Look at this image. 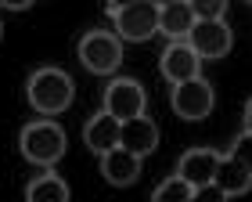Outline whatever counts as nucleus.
Segmentation results:
<instances>
[{
  "mask_svg": "<svg viewBox=\"0 0 252 202\" xmlns=\"http://www.w3.org/2000/svg\"><path fill=\"white\" fill-rule=\"evenodd\" d=\"M72 76H68L65 69H54V65H47V69H36L29 76L26 83V98L29 105L40 112V116H58V112H65L68 105H72Z\"/></svg>",
  "mask_w": 252,
  "mask_h": 202,
  "instance_id": "f257e3e1",
  "label": "nucleus"
},
{
  "mask_svg": "<svg viewBox=\"0 0 252 202\" xmlns=\"http://www.w3.org/2000/svg\"><path fill=\"white\" fill-rule=\"evenodd\" d=\"M112 26H116L119 40H130V43H144L158 33V7L152 0H133V4L119 7L112 15Z\"/></svg>",
  "mask_w": 252,
  "mask_h": 202,
  "instance_id": "20e7f679",
  "label": "nucleus"
},
{
  "mask_svg": "<svg viewBox=\"0 0 252 202\" xmlns=\"http://www.w3.org/2000/svg\"><path fill=\"white\" fill-rule=\"evenodd\" d=\"M249 4H252V0H249Z\"/></svg>",
  "mask_w": 252,
  "mask_h": 202,
  "instance_id": "393cba45",
  "label": "nucleus"
},
{
  "mask_svg": "<svg viewBox=\"0 0 252 202\" xmlns=\"http://www.w3.org/2000/svg\"><path fill=\"white\" fill-rule=\"evenodd\" d=\"M126 4H133V0H105V7L112 11V15H116V11H119V7H126Z\"/></svg>",
  "mask_w": 252,
  "mask_h": 202,
  "instance_id": "412c9836",
  "label": "nucleus"
},
{
  "mask_svg": "<svg viewBox=\"0 0 252 202\" xmlns=\"http://www.w3.org/2000/svg\"><path fill=\"white\" fill-rule=\"evenodd\" d=\"M119 130H123V119H116V116L105 108V112H97V116L83 127V141H87V148L101 159L105 152L119 148Z\"/></svg>",
  "mask_w": 252,
  "mask_h": 202,
  "instance_id": "9b49d317",
  "label": "nucleus"
},
{
  "mask_svg": "<svg viewBox=\"0 0 252 202\" xmlns=\"http://www.w3.org/2000/svg\"><path fill=\"white\" fill-rule=\"evenodd\" d=\"M191 195H194V188L184 181V177H166L162 184L152 192V202H191Z\"/></svg>",
  "mask_w": 252,
  "mask_h": 202,
  "instance_id": "dca6fc26",
  "label": "nucleus"
},
{
  "mask_svg": "<svg viewBox=\"0 0 252 202\" xmlns=\"http://www.w3.org/2000/svg\"><path fill=\"white\" fill-rule=\"evenodd\" d=\"M0 7H7V11H26V7H32V0H0Z\"/></svg>",
  "mask_w": 252,
  "mask_h": 202,
  "instance_id": "aec40b11",
  "label": "nucleus"
},
{
  "mask_svg": "<svg viewBox=\"0 0 252 202\" xmlns=\"http://www.w3.org/2000/svg\"><path fill=\"white\" fill-rule=\"evenodd\" d=\"M227 155H234L238 163H245L249 170H252V130H242V134H238V137L231 141V152H227Z\"/></svg>",
  "mask_w": 252,
  "mask_h": 202,
  "instance_id": "a211bd4d",
  "label": "nucleus"
},
{
  "mask_svg": "<svg viewBox=\"0 0 252 202\" xmlns=\"http://www.w3.org/2000/svg\"><path fill=\"white\" fill-rule=\"evenodd\" d=\"M18 152L32 166H54L65 155V130L54 119H32L18 134Z\"/></svg>",
  "mask_w": 252,
  "mask_h": 202,
  "instance_id": "f03ea898",
  "label": "nucleus"
},
{
  "mask_svg": "<svg viewBox=\"0 0 252 202\" xmlns=\"http://www.w3.org/2000/svg\"><path fill=\"white\" fill-rule=\"evenodd\" d=\"M101 177L112 184V188H130L137 184V177H141V155L126 152L123 144L119 148H112L101 155Z\"/></svg>",
  "mask_w": 252,
  "mask_h": 202,
  "instance_id": "9d476101",
  "label": "nucleus"
},
{
  "mask_svg": "<svg viewBox=\"0 0 252 202\" xmlns=\"http://www.w3.org/2000/svg\"><path fill=\"white\" fill-rule=\"evenodd\" d=\"M0 40H4V22H0Z\"/></svg>",
  "mask_w": 252,
  "mask_h": 202,
  "instance_id": "b1692460",
  "label": "nucleus"
},
{
  "mask_svg": "<svg viewBox=\"0 0 252 202\" xmlns=\"http://www.w3.org/2000/svg\"><path fill=\"white\" fill-rule=\"evenodd\" d=\"M158 72H162L173 87L188 83V80H198L202 76V54L194 51L188 40H173L162 54H158Z\"/></svg>",
  "mask_w": 252,
  "mask_h": 202,
  "instance_id": "423d86ee",
  "label": "nucleus"
},
{
  "mask_svg": "<svg viewBox=\"0 0 252 202\" xmlns=\"http://www.w3.org/2000/svg\"><path fill=\"white\" fill-rule=\"evenodd\" d=\"M79 62L94 76H112L123 65V40L108 29H90L79 40Z\"/></svg>",
  "mask_w": 252,
  "mask_h": 202,
  "instance_id": "7ed1b4c3",
  "label": "nucleus"
},
{
  "mask_svg": "<svg viewBox=\"0 0 252 202\" xmlns=\"http://www.w3.org/2000/svg\"><path fill=\"white\" fill-rule=\"evenodd\" d=\"M188 43L202 58H223L234 47V33L223 18H194V26L188 33Z\"/></svg>",
  "mask_w": 252,
  "mask_h": 202,
  "instance_id": "39448f33",
  "label": "nucleus"
},
{
  "mask_svg": "<svg viewBox=\"0 0 252 202\" xmlns=\"http://www.w3.org/2000/svg\"><path fill=\"white\" fill-rule=\"evenodd\" d=\"M119 144L126 152H133V155H152L158 148V127L148 116H133V119H126L123 123V130H119Z\"/></svg>",
  "mask_w": 252,
  "mask_h": 202,
  "instance_id": "f8f14e48",
  "label": "nucleus"
},
{
  "mask_svg": "<svg viewBox=\"0 0 252 202\" xmlns=\"http://www.w3.org/2000/svg\"><path fill=\"white\" fill-rule=\"evenodd\" d=\"M194 18H223L227 15V0H188Z\"/></svg>",
  "mask_w": 252,
  "mask_h": 202,
  "instance_id": "f3484780",
  "label": "nucleus"
},
{
  "mask_svg": "<svg viewBox=\"0 0 252 202\" xmlns=\"http://www.w3.org/2000/svg\"><path fill=\"white\" fill-rule=\"evenodd\" d=\"M245 130H252V101L245 105Z\"/></svg>",
  "mask_w": 252,
  "mask_h": 202,
  "instance_id": "4be33fe9",
  "label": "nucleus"
},
{
  "mask_svg": "<svg viewBox=\"0 0 252 202\" xmlns=\"http://www.w3.org/2000/svg\"><path fill=\"white\" fill-rule=\"evenodd\" d=\"M26 202H68V184L58 173H40L26 184Z\"/></svg>",
  "mask_w": 252,
  "mask_h": 202,
  "instance_id": "2eb2a0df",
  "label": "nucleus"
},
{
  "mask_svg": "<svg viewBox=\"0 0 252 202\" xmlns=\"http://www.w3.org/2000/svg\"><path fill=\"white\" fill-rule=\"evenodd\" d=\"M213 184H220L227 195H245L249 188H252V170L245 163H238L234 155H223L220 166H216V177H213Z\"/></svg>",
  "mask_w": 252,
  "mask_h": 202,
  "instance_id": "4468645a",
  "label": "nucleus"
},
{
  "mask_svg": "<svg viewBox=\"0 0 252 202\" xmlns=\"http://www.w3.org/2000/svg\"><path fill=\"white\" fill-rule=\"evenodd\" d=\"M144 105H148V94L144 87L130 80V76H119L105 87V108L112 112L116 119H133V116H144Z\"/></svg>",
  "mask_w": 252,
  "mask_h": 202,
  "instance_id": "0eeeda50",
  "label": "nucleus"
},
{
  "mask_svg": "<svg viewBox=\"0 0 252 202\" xmlns=\"http://www.w3.org/2000/svg\"><path fill=\"white\" fill-rule=\"evenodd\" d=\"M194 26V11L188 0H177L169 7H158V33L169 40H188V33Z\"/></svg>",
  "mask_w": 252,
  "mask_h": 202,
  "instance_id": "ddd939ff",
  "label": "nucleus"
},
{
  "mask_svg": "<svg viewBox=\"0 0 252 202\" xmlns=\"http://www.w3.org/2000/svg\"><path fill=\"white\" fill-rule=\"evenodd\" d=\"M155 7H169V4H177V0H152Z\"/></svg>",
  "mask_w": 252,
  "mask_h": 202,
  "instance_id": "5701e85b",
  "label": "nucleus"
},
{
  "mask_svg": "<svg viewBox=\"0 0 252 202\" xmlns=\"http://www.w3.org/2000/svg\"><path fill=\"white\" fill-rule=\"evenodd\" d=\"M169 101H173V112H177L180 119L198 123V119H205V116L213 112V101H216V98H213V87L198 76V80L177 83V87H173V98H169Z\"/></svg>",
  "mask_w": 252,
  "mask_h": 202,
  "instance_id": "6e6552de",
  "label": "nucleus"
},
{
  "mask_svg": "<svg viewBox=\"0 0 252 202\" xmlns=\"http://www.w3.org/2000/svg\"><path fill=\"white\" fill-rule=\"evenodd\" d=\"M220 159H223V155H220V152H213V148H188L184 155H180V163H177V177H184L191 188L213 184Z\"/></svg>",
  "mask_w": 252,
  "mask_h": 202,
  "instance_id": "1a4fd4ad",
  "label": "nucleus"
},
{
  "mask_svg": "<svg viewBox=\"0 0 252 202\" xmlns=\"http://www.w3.org/2000/svg\"><path fill=\"white\" fill-rule=\"evenodd\" d=\"M231 195L223 192L220 184H202V188H194V195H191V202H227Z\"/></svg>",
  "mask_w": 252,
  "mask_h": 202,
  "instance_id": "6ab92c4d",
  "label": "nucleus"
}]
</instances>
